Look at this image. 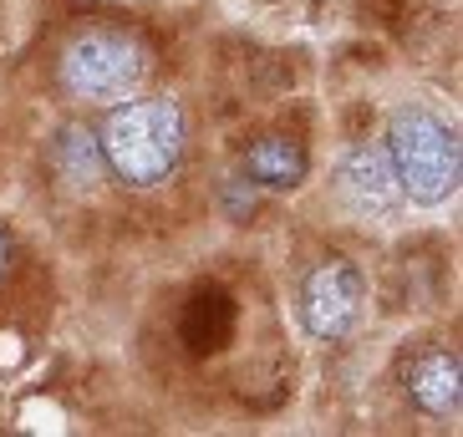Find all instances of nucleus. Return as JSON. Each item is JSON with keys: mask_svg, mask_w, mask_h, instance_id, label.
<instances>
[{"mask_svg": "<svg viewBox=\"0 0 463 437\" xmlns=\"http://www.w3.org/2000/svg\"><path fill=\"white\" fill-rule=\"evenodd\" d=\"M102 143V163L112 173L133 183V189H153L184 158V112L168 97H143V102H123L108 117V127L97 133Z\"/></svg>", "mask_w": 463, "mask_h": 437, "instance_id": "1", "label": "nucleus"}, {"mask_svg": "<svg viewBox=\"0 0 463 437\" xmlns=\"http://www.w3.org/2000/svg\"><path fill=\"white\" fill-rule=\"evenodd\" d=\"M382 148L392 158L402 199H412V204H443V199L458 193V173H463L458 133L438 112L397 107L392 123H387V143Z\"/></svg>", "mask_w": 463, "mask_h": 437, "instance_id": "2", "label": "nucleus"}, {"mask_svg": "<svg viewBox=\"0 0 463 437\" xmlns=\"http://www.w3.org/2000/svg\"><path fill=\"white\" fill-rule=\"evenodd\" d=\"M148 71V56L133 36L123 31H82L77 42L61 51V92L77 97V102H92V107H108V102H123L133 97V87L143 82Z\"/></svg>", "mask_w": 463, "mask_h": 437, "instance_id": "3", "label": "nucleus"}, {"mask_svg": "<svg viewBox=\"0 0 463 437\" xmlns=\"http://www.w3.org/2000/svg\"><path fill=\"white\" fill-rule=\"evenodd\" d=\"M362 315V274L352 260L326 255L300 285V321L321 341H341Z\"/></svg>", "mask_w": 463, "mask_h": 437, "instance_id": "4", "label": "nucleus"}, {"mask_svg": "<svg viewBox=\"0 0 463 437\" xmlns=\"http://www.w3.org/2000/svg\"><path fill=\"white\" fill-rule=\"evenodd\" d=\"M336 199L362 218H392L402 209V183L392 173V158L377 143H356L336 163Z\"/></svg>", "mask_w": 463, "mask_h": 437, "instance_id": "5", "label": "nucleus"}, {"mask_svg": "<svg viewBox=\"0 0 463 437\" xmlns=\"http://www.w3.org/2000/svg\"><path fill=\"white\" fill-rule=\"evenodd\" d=\"M408 396L428 417H453L463 402V367L453 351H422L408 367Z\"/></svg>", "mask_w": 463, "mask_h": 437, "instance_id": "6", "label": "nucleus"}, {"mask_svg": "<svg viewBox=\"0 0 463 437\" xmlns=\"http://www.w3.org/2000/svg\"><path fill=\"white\" fill-rule=\"evenodd\" d=\"M245 173L255 183H265V189H296L300 178H306V148H300L296 137H280V133L260 137L245 153Z\"/></svg>", "mask_w": 463, "mask_h": 437, "instance_id": "7", "label": "nucleus"}, {"mask_svg": "<svg viewBox=\"0 0 463 437\" xmlns=\"http://www.w3.org/2000/svg\"><path fill=\"white\" fill-rule=\"evenodd\" d=\"M234 326V305L224 290H199L189 301V315H184V336H189L194 351H214V346L230 341Z\"/></svg>", "mask_w": 463, "mask_h": 437, "instance_id": "8", "label": "nucleus"}, {"mask_svg": "<svg viewBox=\"0 0 463 437\" xmlns=\"http://www.w3.org/2000/svg\"><path fill=\"white\" fill-rule=\"evenodd\" d=\"M56 168L71 178V183H92L97 173H102V143H97V133H87V127H67V133L56 137Z\"/></svg>", "mask_w": 463, "mask_h": 437, "instance_id": "9", "label": "nucleus"}, {"mask_svg": "<svg viewBox=\"0 0 463 437\" xmlns=\"http://www.w3.org/2000/svg\"><path fill=\"white\" fill-rule=\"evenodd\" d=\"M0 270H5V234H0Z\"/></svg>", "mask_w": 463, "mask_h": 437, "instance_id": "10", "label": "nucleus"}]
</instances>
